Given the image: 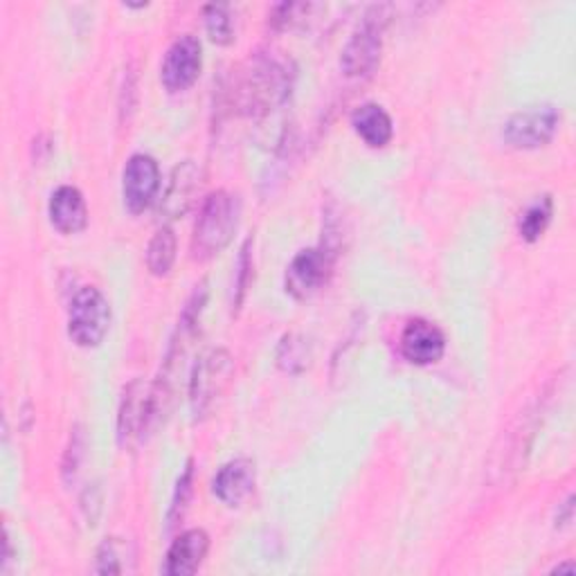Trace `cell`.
I'll list each match as a JSON object with an SVG mask.
<instances>
[{"mask_svg": "<svg viewBox=\"0 0 576 576\" xmlns=\"http://www.w3.org/2000/svg\"><path fill=\"white\" fill-rule=\"evenodd\" d=\"M572 518H574V497L569 495L563 504H560V512H558V516H556V527H567L569 523H572Z\"/></svg>", "mask_w": 576, "mask_h": 576, "instance_id": "obj_26", "label": "cell"}, {"mask_svg": "<svg viewBox=\"0 0 576 576\" xmlns=\"http://www.w3.org/2000/svg\"><path fill=\"white\" fill-rule=\"evenodd\" d=\"M207 552L209 536L203 529H189L172 543L163 572L169 576H189L203 565Z\"/></svg>", "mask_w": 576, "mask_h": 576, "instance_id": "obj_14", "label": "cell"}, {"mask_svg": "<svg viewBox=\"0 0 576 576\" xmlns=\"http://www.w3.org/2000/svg\"><path fill=\"white\" fill-rule=\"evenodd\" d=\"M311 10H316V6H309V3H284V6H277L272 10V14H270V25L277 32L291 30L298 23H302L309 17Z\"/></svg>", "mask_w": 576, "mask_h": 576, "instance_id": "obj_23", "label": "cell"}, {"mask_svg": "<svg viewBox=\"0 0 576 576\" xmlns=\"http://www.w3.org/2000/svg\"><path fill=\"white\" fill-rule=\"evenodd\" d=\"M205 14V30L209 34V39L216 45H228L235 39V21L233 14L228 10V6H207L203 10Z\"/></svg>", "mask_w": 576, "mask_h": 576, "instance_id": "obj_20", "label": "cell"}, {"mask_svg": "<svg viewBox=\"0 0 576 576\" xmlns=\"http://www.w3.org/2000/svg\"><path fill=\"white\" fill-rule=\"evenodd\" d=\"M233 372L235 363L226 349H214L198 360L189 383V403L196 419L205 416L214 408L216 399L228 388Z\"/></svg>", "mask_w": 576, "mask_h": 576, "instance_id": "obj_5", "label": "cell"}, {"mask_svg": "<svg viewBox=\"0 0 576 576\" xmlns=\"http://www.w3.org/2000/svg\"><path fill=\"white\" fill-rule=\"evenodd\" d=\"M111 329V305L100 288L84 286L72 296L68 309V336L78 347H100Z\"/></svg>", "mask_w": 576, "mask_h": 576, "instance_id": "obj_3", "label": "cell"}, {"mask_svg": "<svg viewBox=\"0 0 576 576\" xmlns=\"http://www.w3.org/2000/svg\"><path fill=\"white\" fill-rule=\"evenodd\" d=\"M446 338L428 320H410L401 333V353L412 366H435L444 358Z\"/></svg>", "mask_w": 576, "mask_h": 576, "instance_id": "obj_11", "label": "cell"}, {"mask_svg": "<svg viewBox=\"0 0 576 576\" xmlns=\"http://www.w3.org/2000/svg\"><path fill=\"white\" fill-rule=\"evenodd\" d=\"M84 449H86V440H84V432L82 428H75V432L70 435V444L63 457V477L70 482L75 480L82 466V457H84Z\"/></svg>", "mask_w": 576, "mask_h": 576, "instance_id": "obj_24", "label": "cell"}, {"mask_svg": "<svg viewBox=\"0 0 576 576\" xmlns=\"http://www.w3.org/2000/svg\"><path fill=\"white\" fill-rule=\"evenodd\" d=\"M383 10L374 8L360 23L340 54V68L347 78H368L381 61L383 50Z\"/></svg>", "mask_w": 576, "mask_h": 576, "instance_id": "obj_4", "label": "cell"}, {"mask_svg": "<svg viewBox=\"0 0 576 576\" xmlns=\"http://www.w3.org/2000/svg\"><path fill=\"white\" fill-rule=\"evenodd\" d=\"M161 421L154 401V388L144 381H133L122 397L117 414V440L122 446H133Z\"/></svg>", "mask_w": 576, "mask_h": 576, "instance_id": "obj_6", "label": "cell"}, {"mask_svg": "<svg viewBox=\"0 0 576 576\" xmlns=\"http://www.w3.org/2000/svg\"><path fill=\"white\" fill-rule=\"evenodd\" d=\"M336 253L327 246L300 250L286 270V294L296 300H309L329 281Z\"/></svg>", "mask_w": 576, "mask_h": 576, "instance_id": "obj_8", "label": "cell"}, {"mask_svg": "<svg viewBox=\"0 0 576 576\" xmlns=\"http://www.w3.org/2000/svg\"><path fill=\"white\" fill-rule=\"evenodd\" d=\"M239 226V200L226 192H212L196 219L194 226V239H192V253L194 259L205 261L219 255L235 237Z\"/></svg>", "mask_w": 576, "mask_h": 576, "instance_id": "obj_2", "label": "cell"}, {"mask_svg": "<svg viewBox=\"0 0 576 576\" xmlns=\"http://www.w3.org/2000/svg\"><path fill=\"white\" fill-rule=\"evenodd\" d=\"M351 126L372 150H383L385 144H390V140L394 135L392 117L379 104L358 106L351 115Z\"/></svg>", "mask_w": 576, "mask_h": 576, "instance_id": "obj_16", "label": "cell"}, {"mask_svg": "<svg viewBox=\"0 0 576 576\" xmlns=\"http://www.w3.org/2000/svg\"><path fill=\"white\" fill-rule=\"evenodd\" d=\"M552 216H554L552 196L545 194V196H538L534 203H529L518 219V233H521L523 241H527V244L538 241L545 235L547 226L552 224Z\"/></svg>", "mask_w": 576, "mask_h": 576, "instance_id": "obj_17", "label": "cell"}, {"mask_svg": "<svg viewBox=\"0 0 576 576\" xmlns=\"http://www.w3.org/2000/svg\"><path fill=\"white\" fill-rule=\"evenodd\" d=\"M176 261V235L169 226L161 228L147 248V268L156 277L169 275L172 266Z\"/></svg>", "mask_w": 576, "mask_h": 576, "instance_id": "obj_19", "label": "cell"}, {"mask_svg": "<svg viewBox=\"0 0 576 576\" xmlns=\"http://www.w3.org/2000/svg\"><path fill=\"white\" fill-rule=\"evenodd\" d=\"M10 563H12V538H10V529L6 525V529H3V560H0V569L8 572Z\"/></svg>", "mask_w": 576, "mask_h": 576, "instance_id": "obj_27", "label": "cell"}, {"mask_svg": "<svg viewBox=\"0 0 576 576\" xmlns=\"http://www.w3.org/2000/svg\"><path fill=\"white\" fill-rule=\"evenodd\" d=\"M255 488V464L246 457L233 460L219 469L212 480V491L228 507H239Z\"/></svg>", "mask_w": 576, "mask_h": 576, "instance_id": "obj_13", "label": "cell"}, {"mask_svg": "<svg viewBox=\"0 0 576 576\" xmlns=\"http://www.w3.org/2000/svg\"><path fill=\"white\" fill-rule=\"evenodd\" d=\"M124 558H128V547L122 538H106L97 549V574H122L126 569Z\"/></svg>", "mask_w": 576, "mask_h": 576, "instance_id": "obj_21", "label": "cell"}, {"mask_svg": "<svg viewBox=\"0 0 576 576\" xmlns=\"http://www.w3.org/2000/svg\"><path fill=\"white\" fill-rule=\"evenodd\" d=\"M50 224L61 235H78L89 226V207L82 192L72 185H61L52 192L50 205Z\"/></svg>", "mask_w": 576, "mask_h": 576, "instance_id": "obj_12", "label": "cell"}, {"mask_svg": "<svg viewBox=\"0 0 576 576\" xmlns=\"http://www.w3.org/2000/svg\"><path fill=\"white\" fill-rule=\"evenodd\" d=\"M250 239L244 244L241 255H239V264H237V284H235V307H241L246 288L250 284V270H253V259H250Z\"/></svg>", "mask_w": 576, "mask_h": 576, "instance_id": "obj_25", "label": "cell"}, {"mask_svg": "<svg viewBox=\"0 0 576 576\" xmlns=\"http://www.w3.org/2000/svg\"><path fill=\"white\" fill-rule=\"evenodd\" d=\"M198 181L200 174L192 161H185L178 167H174L167 192L163 196V212L169 216V219H178V216L187 214V209L194 203Z\"/></svg>", "mask_w": 576, "mask_h": 576, "instance_id": "obj_15", "label": "cell"}, {"mask_svg": "<svg viewBox=\"0 0 576 576\" xmlns=\"http://www.w3.org/2000/svg\"><path fill=\"white\" fill-rule=\"evenodd\" d=\"M311 344L298 333H288L281 338L277 349V366L288 374H300L311 366Z\"/></svg>", "mask_w": 576, "mask_h": 576, "instance_id": "obj_18", "label": "cell"}, {"mask_svg": "<svg viewBox=\"0 0 576 576\" xmlns=\"http://www.w3.org/2000/svg\"><path fill=\"white\" fill-rule=\"evenodd\" d=\"M192 486H194V464L187 462L183 475L178 477L174 497H172V507H169V516H167L169 527H174L185 516V510H187L189 497H192Z\"/></svg>", "mask_w": 576, "mask_h": 576, "instance_id": "obj_22", "label": "cell"}, {"mask_svg": "<svg viewBox=\"0 0 576 576\" xmlns=\"http://www.w3.org/2000/svg\"><path fill=\"white\" fill-rule=\"evenodd\" d=\"M294 75L288 72V65L259 54L248 61L244 78L237 86V102L246 115H268L279 109L288 95H291Z\"/></svg>", "mask_w": 576, "mask_h": 576, "instance_id": "obj_1", "label": "cell"}, {"mask_svg": "<svg viewBox=\"0 0 576 576\" xmlns=\"http://www.w3.org/2000/svg\"><path fill=\"white\" fill-rule=\"evenodd\" d=\"M203 48L200 41L192 34L176 39L161 65V82L169 93H183L192 89L200 75Z\"/></svg>", "mask_w": 576, "mask_h": 576, "instance_id": "obj_10", "label": "cell"}, {"mask_svg": "<svg viewBox=\"0 0 576 576\" xmlns=\"http://www.w3.org/2000/svg\"><path fill=\"white\" fill-rule=\"evenodd\" d=\"M574 569H576V567H574V563H565V565H558L554 572H556V574H563V572H567V574H574Z\"/></svg>", "mask_w": 576, "mask_h": 576, "instance_id": "obj_28", "label": "cell"}, {"mask_svg": "<svg viewBox=\"0 0 576 576\" xmlns=\"http://www.w3.org/2000/svg\"><path fill=\"white\" fill-rule=\"evenodd\" d=\"M558 124L560 111L552 104H541L514 113L504 124L502 137L514 150H541L554 140Z\"/></svg>", "mask_w": 576, "mask_h": 576, "instance_id": "obj_7", "label": "cell"}, {"mask_svg": "<svg viewBox=\"0 0 576 576\" xmlns=\"http://www.w3.org/2000/svg\"><path fill=\"white\" fill-rule=\"evenodd\" d=\"M161 167L152 156L135 154L128 158L122 174V196L131 214L150 209L161 192Z\"/></svg>", "mask_w": 576, "mask_h": 576, "instance_id": "obj_9", "label": "cell"}]
</instances>
